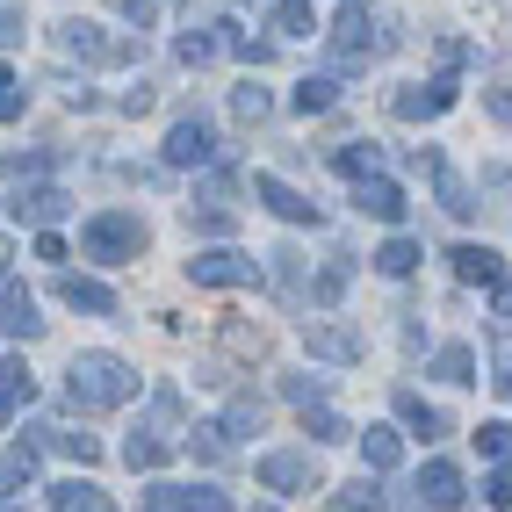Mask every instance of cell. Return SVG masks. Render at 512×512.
Returning <instances> with one entry per match:
<instances>
[{"instance_id": "cell-1", "label": "cell", "mask_w": 512, "mask_h": 512, "mask_svg": "<svg viewBox=\"0 0 512 512\" xmlns=\"http://www.w3.org/2000/svg\"><path fill=\"white\" fill-rule=\"evenodd\" d=\"M65 397H73V412H116V404L138 397V368H130L123 354H73Z\"/></svg>"}, {"instance_id": "cell-2", "label": "cell", "mask_w": 512, "mask_h": 512, "mask_svg": "<svg viewBox=\"0 0 512 512\" xmlns=\"http://www.w3.org/2000/svg\"><path fill=\"white\" fill-rule=\"evenodd\" d=\"M80 253H87V260H101V267L138 260V253H145V217H138V210H101V217H87Z\"/></svg>"}, {"instance_id": "cell-3", "label": "cell", "mask_w": 512, "mask_h": 512, "mask_svg": "<svg viewBox=\"0 0 512 512\" xmlns=\"http://www.w3.org/2000/svg\"><path fill=\"white\" fill-rule=\"evenodd\" d=\"M51 37H58L65 58H80V65H123V58H138V44H130V37H109L101 22H80V15L58 22Z\"/></svg>"}, {"instance_id": "cell-4", "label": "cell", "mask_w": 512, "mask_h": 512, "mask_svg": "<svg viewBox=\"0 0 512 512\" xmlns=\"http://www.w3.org/2000/svg\"><path fill=\"white\" fill-rule=\"evenodd\" d=\"M375 51H390V44L368 37V0H347L339 22H332V65H339V73H354V65H368Z\"/></svg>"}, {"instance_id": "cell-5", "label": "cell", "mask_w": 512, "mask_h": 512, "mask_svg": "<svg viewBox=\"0 0 512 512\" xmlns=\"http://www.w3.org/2000/svg\"><path fill=\"white\" fill-rule=\"evenodd\" d=\"M188 275H195L202 289H253V282H260V260L238 253V246H217V253H195Z\"/></svg>"}, {"instance_id": "cell-6", "label": "cell", "mask_w": 512, "mask_h": 512, "mask_svg": "<svg viewBox=\"0 0 512 512\" xmlns=\"http://www.w3.org/2000/svg\"><path fill=\"white\" fill-rule=\"evenodd\" d=\"M455 109V73H440V80H426V87H397L390 94V116L397 123H433V116H448Z\"/></svg>"}, {"instance_id": "cell-7", "label": "cell", "mask_w": 512, "mask_h": 512, "mask_svg": "<svg viewBox=\"0 0 512 512\" xmlns=\"http://www.w3.org/2000/svg\"><path fill=\"white\" fill-rule=\"evenodd\" d=\"M303 347H311V361H332V368H354L368 354V339L354 325H325V318H303Z\"/></svg>"}, {"instance_id": "cell-8", "label": "cell", "mask_w": 512, "mask_h": 512, "mask_svg": "<svg viewBox=\"0 0 512 512\" xmlns=\"http://www.w3.org/2000/svg\"><path fill=\"white\" fill-rule=\"evenodd\" d=\"M138 512H231V498L224 491H210V484H152L145 498H138Z\"/></svg>"}, {"instance_id": "cell-9", "label": "cell", "mask_w": 512, "mask_h": 512, "mask_svg": "<svg viewBox=\"0 0 512 512\" xmlns=\"http://www.w3.org/2000/svg\"><path fill=\"white\" fill-rule=\"evenodd\" d=\"M210 159H217V130L202 116H181L166 130V166H210Z\"/></svg>"}, {"instance_id": "cell-10", "label": "cell", "mask_w": 512, "mask_h": 512, "mask_svg": "<svg viewBox=\"0 0 512 512\" xmlns=\"http://www.w3.org/2000/svg\"><path fill=\"white\" fill-rule=\"evenodd\" d=\"M65 210H73V195L51 188V181H29V188L8 195V217H22V224H58Z\"/></svg>"}, {"instance_id": "cell-11", "label": "cell", "mask_w": 512, "mask_h": 512, "mask_svg": "<svg viewBox=\"0 0 512 512\" xmlns=\"http://www.w3.org/2000/svg\"><path fill=\"white\" fill-rule=\"evenodd\" d=\"M253 195H260L282 224H318V202H311V195H296L282 174H253Z\"/></svg>"}, {"instance_id": "cell-12", "label": "cell", "mask_w": 512, "mask_h": 512, "mask_svg": "<svg viewBox=\"0 0 512 512\" xmlns=\"http://www.w3.org/2000/svg\"><path fill=\"white\" fill-rule=\"evenodd\" d=\"M419 498H426L433 512H462L469 484H462V469H455V462H426V469H419Z\"/></svg>"}, {"instance_id": "cell-13", "label": "cell", "mask_w": 512, "mask_h": 512, "mask_svg": "<svg viewBox=\"0 0 512 512\" xmlns=\"http://www.w3.org/2000/svg\"><path fill=\"white\" fill-rule=\"evenodd\" d=\"M58 303H65V311L109 318V311H116V289H109V282H87V275H58Z\"/></svg>"}, {"instance_id": "cell-14", "label": "cell", "mask_w": 512, "mask_h": 512, "mask_svg": "<svg viewBox=\"0 0 512 512\" xmlns=\"http://www.w3.org/2000/svg\"><path fill=\"white\" fill-rule=\"evenodd\" d=\"M0 332H8V339H37L44 332V318H37V296H29V289H0Z\"/></svg>"}, {"instance_id": "cell-15", "label": "cell", "mask_w": 512, "mask_h": 512, "mask_svg": "<svg viewBox=\"0 0 512 512\" xmlns=\"http://www.w3.org/2000/svg\"><path fill=\"white\" fill-rule=\"evenodd\" d=\"M354 202H361L368 217H383V224H397V217H404V188H397V181H383V174L354 181Z\"/></svg>"}, {"instance_id": "cell-16", "label": "cell", "mask_w": 512, "mask_h": 512, "mask_svg": "<svg viewBox=\"0 0 512 512\" xmlns=\"http://www.w3.org/2000/svg\"><path fill=\"white\" fill-rule=\"evenodd\" d=\"M37 397V375H29L22 361H0V426H15V412Z\"/></svg>"}, {"instance_id": "cell-17", "label": "cell", "mask_w": 512, "mask_h": 512, "mask_svg": "<svg viewBox=\"0 0 512 512\" xmlns=\"http://www.w3.org/2000/svg\"><path fill=\"white\" fill-rule=\"evenodd\" d=\"M260 484L267 491H303L311 484V462L303 455H260Z\"/></svg>"}, {"instance_id": "cell-18", "label": "cell", "mask_w": 512, "mask_h": 512, "mask_svg": "<svg viewBox=\"0 0 512 512\" xmlns=\"http://www.w3.org/2000/svg\"><path fill=\"white\" fill-rule=\"evenodd\" d=\"M51 512H116V498L101 491V484H80V476H73V484L51 491Z\"/></svg>"}, {"instance_id": "cell-19", "label": "cell", "mask_w": 512, "mask_h": 512, "mask_svg": "<svg viewBox=\"0 0 512 512\" xmlns=\"http://www.w3.org/2000/svg\"><path fill=\"white\" fill-rule=\"evenodd\" d=\"M448 260H455V282H498V275H505V260H498L491 246H455Z\"/></svg>"}, {"instance_id": "cell-20", "label": "cell", "mask_w": 512, "mask_h": 512, "mask_svg": "<svg viewBox=\"0 0 512 512\" xmlns=\"http://www.w3.org/2000/svg\"><path fill=\"white\" fill-rule=\"evenodd\" d=\"M332 101H339V80L332 73H303L296 80V116H325Z\"/></svg>"}, {"instance_id": "cell-21", "label": "cell", "mask_w": 512, "mask_h": 512, "mask_svg": "<svg viewBox=\"0 0 512 512\" xmlns=\"http://www.w3.org/2000/svg\"><path fill=\"white\" fill-rule=\"evenodd\" d=\"M397 412H404V426H412L419 440H440V433H448V412H433V404H426V397H412V390L397 397Z\"/></svg>"}, {"instance_id": "cell-22", "label": "cell", "mask_w": 512, "mask_h": 512, "mask_svg": "<svg viewBox=\"0 0 512 512\" xmlns=\"http://www.w3.org/2000/svg\"><path fill=\"white\" fill-rule=\"evenodd\" d=\"M332 166H339V174H347V181H368L375 166H383V145L354 138V145H339V152H332Z\"/></svg>"}, {"instance_id": "cell-23", "label": "cell", "mask_w": 512, "mask_h": 512, "mask_svg": "<svg viewBox=\"0 0 512 512\" xmlns=\"http://www.w3.org/2000/svg\"><path fill=\"white\" fill-rule=\"evenodd\" d=\"M361 462H368V469H397V462H404V440H397L390 426H368V433H361Z\"/></svg>"}, {"instance_id": "cell-24", "label": "cell", "mask_w": 512, "mask_h": 512, "mask_svg": "<svg viewBox=\"0 0 512 512\" xmlns=\"http://www.w3.org/2000/svg\"><path fill=\"white\" fill-rule=\"evenodd\" d=\"M267 22H275L282 37H311V29H318V15H311V0H275V8H267Z\"/></svg>"}, {"instance_id": "cell-25", "label": "cell", "mask_w": 512, "mask_h": 512, "mask_svg": "<svg viewBox=\"0 0 512 512\" xmlns=\"http://www.w3.org/2000/svg\"><path fill=\"white\" fill-rule=\"evenodd\" d=\"M433 181H440V210H448V217H476V195H469V181H462V174L433 166Z\"/></svg>"}, {"instance_id": "cell-26", "label": "cell", "mask_w": 512, "mask_h": 512, "mask_svg": "<svg viewBox=\"0 0 512 512\" xmlns=\"http://www.w3.org/2000/svg\"><path fill=\"white\" fill-rule=\"evenodd\" d=\"M433 375H440V383H476V354L455 339V347H440V354H433Z\"/></svg>"}, {"instance_id": "cell-27", "label": "cell", "mask_w": 512, "mask_h": 512, "mask_svg": "<svg viewBox=\"0 0 512 512\" xmlns=\"http://www.w3.org/2000/svg\"><path fill=\"white\" fill-rule=\"evenodd\" d=\"M44 448L73 455V462H101V440H94V433H65V426H44Z\"/></svg>"}, {"instance_id": "cell-28", "label": "cell", "mask_w": 512, "mask_h": 512, "mask_svg": "<svg viewBox=\"0 0 512 512\" xmlns=\"http://www.w3.org/2000/svg\"><path fill=\"white\" fill-rule=\"evenodd\" d=\"M412 267H419V246H412V238H390V246L375 253V275H390V282H404Z\"/></svg>"}, {"instance_id": "cell-29", "label": "cell", "mask_w": 512, "mask_h": 512, "mask_svg": "<svg viewBox=\"0 0 512 512\" xmlns=\"http://www.w3.org/2000/svg\"><path fill=\"white\" fill-rule=\"evenodd\" d=\"M37 476V448H0V491H22Z\"/></svg>"}, {"instance_id": "cell-30", "label": "cell", "mask_w": 512, "mask_h": 512, "mask_svg": "<svg viewBox=\"0 0 512 512\" xmlns=\"http://www.w3.org/2000/svg\"><path fill=\"white\" fill-rule=\"evenodd\" d=\"M476 455L512 462V419H484V426H476Z\"/></svg>"}, {"instance_id": "cell-31", "label": "cell", "mask_w": 512, "mask_h": 512, "mask_svg": "<svg viewBox=\"0 0 512 512\" xmlns=\"http://www.w3.org/2000/svg\"><path fill=\"white\" fill-rule=\"evenodd\" d=\"M267 109H275V101H267V87H253V80L231 94V116H238V123H267Z\"/></svg>"}, {"instance_id": "cell-32", "label": "cell", "mask_w": 512, "mask_h": 512, "mask_svg": "<svg viewBox=\"0 0 512 512\" xmlns=\"http://www.w3.org/2000/svg\"><path fill=\"white\" fill-rule=\"evenodd\" d=\"M123 462H130V469H159V462H166V440L130 433V440H123Z\"/></svg>"}, {"instance_id": "cell-33", "label": "cell", "mask_w": 512, "mask_h": 512, "mask_svg": "<svg viewBox=\"0 0 512 512\" xmlns=\"http://www.w3.org/2000/svg\"><path fill=\"white\" fill-rule=\"evenodd\" d=\"M347 282H354V267H347V260H332V267H318L311 296H318V303H339V296H347Z\"/></svg>"}, {"instance_id": "cell-34", "label": "cell", "mask_w": 512, "mask_h": 512, "mask_svg": "<svg viewBox=\"0 0 512 512\" xmlns=\"http://www.w3.org/2000/svg\"><path fill=\"white\" fill-rule=\"evenodd\" d=\"M260 419H267V404H260V397H231L224 433H260Z\"/></svg>"}, {"instance_id": "cell-35", "label": "cell", "mask_w": 512, "mask_h": 512, "mask_svg": "<svg viewBox=\"0 0 512 512\" xmlns=\"http://www.w3.org/2000/svg\"><path fill=\"white\" fill-rule=\"evenodd\" d=\"M217 44H224V37H210V29H181V44H174V51H181V65H210Z\"/></svg>"}, {"instance_id": "cell-36", "label": "cell", "mask_w": 512, "mask_h": 512, "mask_svg": "<svg viewBox=\"0 0 512 512\" xmlns=\"http://www.w3.org/2000/svg\"><path fill=\"white\" fill-rule=\"evenodd\" d=\"M303 433H311V440H347L354 426L339 419V412H325V404H311V412H303Z\"/></svg>"}, {"instance_id": "cell-37", "label": "cell", "mask_w": 512, "mask_h": 512, "mask_svg": "<svg viewBox=\"0 0 512 512\" xmlns=\"http://www.w3.org/2000/svg\"><path fill=\"white\" fill-rule=\"evenodd\" d=\"M332 512H383V491H375L368 476H361V484H347V491L332 498Z\"/></svg>"}, {"instance_id": "cell-38", "label": "cell", "mask_w": 512, "mask_h": 512, "mask_svg": "<svg viewBox=\"0 0 512 512\" xmlns=\"http://www.w3.org/2000/svg\"><path fill=\"white\" fill-rule=\"evenodd\" d=\"M282 397L296 404V412H311V404H325V375H289Z\"/></svg>"}, {"instance_id": "cell-39", "label": "cell", "mask_w": 512, "mask_h": 512, "mask_svg": "<svg viewBox=\"0 0 512 512\" xmlns=\"http://www.w3.org/2000/svg\"><path fill=\"white\" fill-rule=\"evenodd\" d=\"M188 448H195L202 462H224V455H231V433H224V426H195V440H188Z\"/></svg>"}, {"instance_id": "cell-40", "label": "cell", "mask_w": 512, "mask_h": 512, "mask_svg": "<svg viewBox=\"0 0 512 512\" xmlns=\"http://www.w3.org/2000/svg\"><path fill=\"white\" fill-rule=\"evenodd\" d=\"M22 109H29V94H22V80L8 73V65H0V123H15Z\"/></svg>"}, {"instance_id": "cell-41", "label": "cell", "mask_w": 512, "mask_h": 512, "mask_svg": "<svg viewBox=\"0 0 512 512\" xmlns=\"http://www.w3.org/2000/svg\"><path fill=\"white\" fill-rule=\"evenodd\" d=\"M238 58H246V65H267V58H275V44H267V37H246V29H231V37H224Z\"/></svg>"}, {"instance_id": "cell-42", "label": "cell", "mask_w": 512, "mask_h": 512, "mask_svg": "<svg viewBox=\"0 0 512 512\" xmlns=\"http://www.w3.org/2000/svg\"><path fill=\"white\" fill-rule=\"evenodd\" d=\"M484 498H491L498 512H512V462H498V469L484 476Z\"/></svg>"}, {"instance_id": "cell-43", "label": "cell", "mask_w": 512, "mask_h": 512, "mask_svg": "<svg viewBox=\"0 0 512 512\" xmlns=\"http://www.w3.org/2000/svg\"><path fill=\"white\" fill-rule=\"evenodd\" d=\"M195 231H231V210H217V202H202V210H188Z\"/></svg>"}, {"instance_id": "cell-44", "label": "cell", "mask_w": 512, "mask_h": 512, "mask_svg": "<svg viewBox=\"0 0 512 512\" xmlns=\"http://www.w3.org/2000/svg\"><path fill=\"white\" fill-rule=\"evenodd\" d=\"M484 101H491V116H498V123H512V87H491Z\"/></svg>"}, {"instance_id": "cell-45", "label": "cell", "mask_w": 512, "mask_h": 512, "mask_svg": "<svg viewBox=\"0 0 512 512\" xmlns=\"http://www.w3.org/2000/svg\"><path fill=\"white\" fill-rule=\"evenodd\" d=\"M22 37V8H0V44H15Z\"/></svg>"}, {"instance_id": "cell-46", "label": "cell", "mask_w": 512, "mask_h": 512, "mask_svg": "<svg viewBox=\"0 0 512 512\" xmlns=\"http://www.w3.org/2000/svg\"><path fill=\"white\" fill-rule=\"evenodd\" d=\"M116 8H123V15H130V22H138V29H145V22H152V0H116Z\"/></svg>"}, {"instance_id": "cell-47", "label": "cell", "mask_w": 512, "mask_h": 512, "mask_svg": "<svg viewBox=\"0 0 512 512\" xmlns=\"http://www.w3.org/2000/svg\"><path fill=\"white\" fill-rule=\"evenodd\" d=\"M491 311H498V318H512V282H498V296H491Z\"/></svg>"}, {"instance_id": "cell-48", "label": "cell", "mask_w": 512, "mask_h": 512, "mask_svg": "<svg viewBox=\"0 0 512 512\" xmlns=\"http://www.w3.org/2000/svg\"><path fill=\"white\" fill-rule=\"evenodd\" d=\"M8 260H15V246H8V231H0V275H8Z\"/></svg>"}, {"instance_id": "cell-49", "label": "cell", "mask_w": 512, "mask_h": 512, "mask_svg": "<svg viewBox=\"0 0 512 512\" xmlns=\"http://www.w3.org/2000/svg\"><path fill=\"white\" fill-rule=\"evenodd\" d=\"M498 397H505V404H512V368H505V375H498Z\"/></svg>"}, {"instance_id": "cell-50", "label": "cell", "mask_w": 512, "mask_h": 512, "mask_svg": "<svg viewBox=\"0 0 512 512\" xmlns=\"http://www.w3.org/2000/svg\"><path fill=\"white\" fill-rule=\"evenodd\" d=\"M0 512H22V505H0Z\"/></svg>"}, {"instance_id": "cell-51", "label": "cell", "mask_w": 512, "mask_h": 512, "mask_svg": "<svg viewBox=\"0 0 512 512\" xmlns=\"http://www.w3.org/2000/svg\"><path fill=\"white\" fill-rule=\"evenodd\" d=\"M505 44H512V37H505Z\"/></svg>"}]
</instances>
